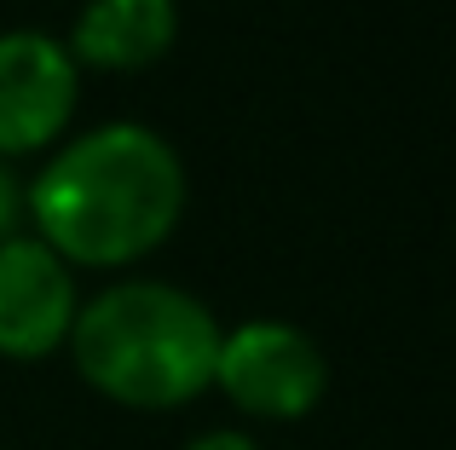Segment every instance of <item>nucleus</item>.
I'll list each match as a JSON object with an SVG mask.
<instances>
[{"label":"nucleus","mask_w":456,"mask_h":450,"mask_svg":"<svg viewBox=\"0 0 456 450\" xmlns=\"http://www.w3.org/2000/svg\"><path fill=\"white\" fill-rule=\"evenodd\" d=\"M23 214L64 266H127L174 237L185 162L145 122H104L53 150L23 191Z\"/></svg>","instance_id":"1"},{"label":"nucleus","mask_w":456,"mask_h":450,"mask_svg":"<svg viewBox=\"0 0 456 450\" xmlns=\"http://www.w3.org/2000/svg\"><path fill=\"white\" fill-rule=\"evenodd\" d=\"M64 347L104 398L127 410H174L214 387L220 324L191 289L134 277L81 301Z\"/></svg>","instance_id":"2"},{"label":"nucleus","mask_w":456,"mask_h":450,"mask_svg":"<svg viewBox=\"0 0 456 450\" xmlns=\"http://www.w3.org/2000/svg\"><path fill=\"white\" fill-rule=\"evenodd\" d=\"M214 387H220L243 416L301 422L306 410H318L323 387H330V364H323L318 341H312L301 324L248 317V324H237V329H220Z\"/></svg>","instance_id":"3"},{"label":"nucleus","mask_w":456,"mask_h":450,"mask_svg":"<svg viewBox=\"0 0 456 450\" xmlns=\"http://www.w3.org/2000/svg\"><path fill=\"white\" fill-rule=\"evenodd\" d=\"M81 69L58 35L6 29L0 35V162L53 145L76 116Z\"/></svg>","instance_id":"4"},{"label":"nucleus","mask_w":456,"mask_h":450,"mask_svg":"<svg viewBox=\"0 0 456 450\" xmlns=\"http://www.w3.org/2000/svg\"><path fill=\"white\" fill-rule=\"evenodd\" d=\"M81 312L76 271L41 243V237H12L0 243V358H46L69 341V324Z\"/></svg>","instance_id":"5"},{"label":"nucleus","mask_w":456,"mask_h":450,"mask_svg":"<svg viewBox=\"0 0 456 450\" xmlns=\"http://www.w3.org/2000/svg\"><path fill=\"white\" fill-rule=\"evenodd\" d=\"M179 6L174 0H87L69 23L76 69H145L174 46Z\"/></svg>","instance_id":"6"},{"label":"nucleus","mask_w":456,"mask_h":450,"mask_svg":"<svg viewBox=\"0 0 456 450\" xmlns=\"http://www.w3.org/2000/svg\"><path fill=\"white\" fill-rule=\"evenodd\" d=\"M18 220H23V185L12 180V168L0 162V243L18 237Z\"/></svg>","instance_id":"7"},{"label":"nucleus","mask_w":456,"mask_h":450,"mask_svg":"<svg viewBox=\"0 0 456 450\" xmlns=\"http://www.w3.org/2000/svg\"><path fill=\"white\" fill-rule=\"evenodd\" d=\"M185 450H260V445L237 428H214V433H202V439H191Z\"/></svg>","instance_id":"8"}]
</instances>
